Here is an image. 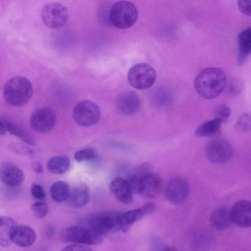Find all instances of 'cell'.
I'll use <instances>...</instances> for the list:
<instances>
[{"label":"cell","mask_w":251,"mask_h":251,"mask_svg":"<svg viewBox=\"0 0 251 251\" xmlns=\"http://www.w3.org/2000/svg\"><path fill=\"white\" fill-rule=\"evenodd\" d=\"M197 93L206 99H213L220 95L226 86V77L221 69L208 67L201 70L194 80Z\"/></svg>","instance_id":"1"},{"label":"cell","mask_w":251,"mask_h":251,"mask_svg":"<svg viewBox=\"0 0 251 251\" xmlns=\"http://www.w3.org/2000/svg\"><path fill=\"white\" fill-rule=\"evenodd\" d=\"M33 93L30 81L26 77L16 76L8 80L3 89L5 101L14 106H21L26 104Z\"/></svg>","instance_id":"2"},{"label":"cell","mask_w":251,"mask_h":251,"mask_svg":"<svg viewBox=\"0 0 251 251\" xmlns=\"http://www.w3.org/2000/svg\"><path fill=\"white\" fill-rule=\"evenodd\" d=\"M138 13L135 5L126 0L115 2L111 7L109 17L111 24L119 28L132 26L137 21Z\"/></svg>","instance_id":"3"},{"label":"cell","mask_w":251,"mask_h":251,"mask_svg":"<svg viewBox=\"0 0 251 251\" xmlns=\"http://www.w3.org/2000/svg\"><path fill=\"white\" fill-rule=\"evenodd\" d=\"M156 74L154 69L145 63H139L128 71L127 80L130 85L138 90H145L155 83Z\"/></svg>","instance_id":"4"},{"label":"cell","mask_w":251,"mask_h":251,"mask_svg":"<svg viewBox=\"0 0 251 251\" xmlns=\"http://www.w3.org/2000/svg\"><path fill=\"white\" fill-rule=\"evenodd\" d=\"M60 238L64 242L94 245L100 243L103 236L87 227L75 226L63 228Z\"/></svg>","instance_id":"5"},{"label":"cell","mask_w":251,"mask_h":251,"mask_svg":"<svg viewBox=\"0 0 251 251\" xmlns=\"http://www.w3.org/2000/svg\"><path fill=\"white\" fill-rule=\"evenodd\" d=\"M119 214L111 211L96 213L86 220V227L103 236L109 232L120 230Z\"/></svg>","instance_id":"6"},{"label":"cell","mask_w":251,"mask_h":251,"mask_svg":"<svg viewBox=\"0 0 251 251\" xmlns=\"http://www.w3.org/2000/svg\"><path fill=\"white\" fill-rule=\"evenodd\" d=\"M73 118L82 127H90L96 124L100 116L99 106L95 102L84 100L78 102L73 110Z\"/></svg>","instance_id":"7"},{"label":"cell","mask_w":251,"mask_h":251,"mask_svg":"<svg viewBox=\"0 0 251 251\" xmlns=\"http://www.w3.org/2000/svg\"><path fill=\"white\" fill-rule=\"evenodd\" d=\"M68 12L61 3L52 2L46 4L41 13L43 24L48 27L57 29L63 26L68 19Z\"/></svg>","instance_id":"8"},{"label":"cell","mask_w":251,"mask_h":251,"mask_svg":"<svg viewBox=\"0 0 251 251\" xmlns=\"http://www.w3.org/2000/svg\"><path fill=\"white\" fill-rule=\"evenodd\" d=\"M205 152L206 156L210 162L222 164L227 162L232 157L233 149L228 140L218 137L208 142Z\"/></svg>","instance_id":"9"},{"label":"cell","mask_w":251,"mask_h":251,"mask_svg":"<svg viewBox=\"0 0 251 251\" xmlns=\"http://www.w3.org/2000/svg\"><path fill=\"white\" fill-rule=\"evenodd\" d=\"M56 123V116L54 111L47 107L39 108L31 115L30 124L36 132L46 133L52 130Z\"/></svg>","instance_id":"10"},{"label":"cell","mask_w":251,"mask_h":251,"mask_svg":"<svg viewBox=\"0 0 251 251\" xmlns=\"http://www.w3.org/2000/svg\"><path fill=\"white\" fill-rule=\"evenodd\" d=\"M189 186L187 181L182 177L171 179L166 184L164 195L170 202L179 204L184 202L188 197Z\"/></svg>","instance_id":"11"},{"label":"cell","mask_w":251,"mask_h":251,"mask_svg":"<svg viewBox=\"0 0 251 251\" xmlns=\"http://www.w3.org/2000/svg\"><path fill=\"white\" fill-rule=\"evenodd\" d=\"M155 208L154 203L149 202L137 209L119 213L118 220L120 230L127 231L136 222L153 212Z\"/></svg>","instance_id":"12"},{"label":"cell","mask_w":251,"mask_h":251,"mask_svg":"<svg viewBox=\"0 0 251 251\" xmlns=\"http://www.w3.org/2000/svg\"><path fill=\"white\" fill-rule=\"evenodd\" d=\"M141 100L138 94L133 91H126L117 97L116 105L118 111L126 116L137 113L141 107Z\"/></svg>","instance_id":"13"},{"label":"cell","mask_w":251,"mask_h":251,"mask_svg":"<svg viewBox=\"0 0 251 251\" xmlns=\"http://www.w3.org/2000/svg\"><path fill=\"white\" fill-rule=\"evenodd\" d=\"M162 184L161 177L156 173L151 171L141 180L138 186V193L147 198H154L161 192Z\"/></svg>","instance_id":"14"},{"label":"cell","mask_w":251,"mask_h":251,"mask_svg":"<svg viewBox=\"0 0 251 251\" xmlns=\"http://www.w3.org/2000/svg\"><path fill=\"white\" fill-rule=\"evenodd\" d=\"M232 222L242 228L251 226V201L241 200L236 202L230 210Z\"/></svg>","instance_id":"15"},{"label":"cell","mask_w":251,"mask_h":251,"mask_svg":"<svg viewBox=\"0 0 251 251\" xmlns=\"http://www.w3.org/2000/svg\"><path fill=\"white\" fill-rule=\"evenodd\" d=\"M0 179L2 182L9 187H16L20 185L24 180L23 171L16 165L6 162L1 167Z\"/></svg>","instance_id":"16"},{"label":"cell","mask_w":251,"mask_h":251,"mask_svg":"<svg viewBox=\"0 0 251 251\" xmlns=\"http://www.w3.org/2000/svg\"><path fill=\"white\" fill-rule=\"evenodd\" d=\"M36 239V232L30 226L15 225L12 229L11 241L19 247H29L34 243Z\"/></svg>","instance_id":"17"},{"label":"cell","mask_w":251,"mask_h":251,"mask_svg":"<svg viewBox=\"0 0 251 251\" xmlns=\"http://www.w3.org/2000/svg\"><path fill=\"white\" fill-rule=\"evenodd\" d=\"M109 189L119 201L126 204L132 202L133 192L126 179L121 177L114 178L110 184Z\"/></svg>","instance_id":"18"},{"label":"cell","mask_w":251,"mask_h":251,"mask_svg":"<svg viewBox=\"0 0 251 251\" xmlns=\"http://www.w3.org/2000/svg\"><path fill=\"white\" fill-rule=\"evenodd\" d=\"M211 225L218 230H224L229 228L232 222L230 210L221 207L214 209L209 218Z\"/></svg>","instance_id":"19"},{"label":"cell","mask_w":251,"mask_h":251,"mask_svg":"<svg viewBox=\"0 0 251 251\" xmlns=\"http://www.w3.org/2000/svg\"><path fill=\"white\" fill-rule=\"evenodd\" d=\"M251 53V27L241 31L238 37V57L239 66L242 65Z\"/></svg>","instance_id":"20"},{"label":"cell","mask_w":251,"mask_h":251,"mask_svg":"<svg viewBox=\"0 0 251 251\" xmlns=\"http://www.w3.org/2000/svg\"><path fill=\"white\" fill-rule=\"evenodd\" d=\"M0 122L2 123L7 131L14 135L25 143L34 146L35 140L31 135L22 126L6 117H1Z\"/></svg>","instance_id":"21"},{"label":"cell","mask_w":251,"mask_h":251,"mask_svg":"<svg viewBox=\"0 0 251 251\" xmlns=\"http://www.w3.org/2000/svg\"><path fill=\"white\" fill-rule=\"evenodd\" d=\"M89 199L88 187L85 184H81L70 191L68 201L72 207L80 208L88 203Z\"/></svg>","instance_id":"22"},{"label":"cell","mask_w":251,"mask_h":251,"mask_svg":"<svg viewBox=\"0 0 251 251\" xmlns=\"http://www.w3.org/2000/svg\"><path fill=\"white\" fill-rule=\"evenodd\" d=\"M222 123L220 120L215 118L205 121L195 130V135L199 137H218L221 133Z\"/></svg>","instance_id":"23"},{"label":"cell","mask_w":251,"mask_h":251,"mask_svg":"<svg viewBox=\"0 0 251 251\" xmlns=\"http://www.w3.org/2000/svg\"><path fill=\"white\" fill-rule=\"evenodd\" d=\"M151 171V166L148 163L141 164L132 169L126 178L134 193H138L139 183L143 177Z\"/></svg>","instance_id":"24"},{"label":"cell","mask_w":251,"mask_h":251,"mask_svg":"<svg viewBox=\"0 0 251 251\" xmlns=\"http://www.w3.org/2000/svg\"><path fill=\"white\" fill-rule=\"evenodd\" d=\"M16 225L12 218L6 216H0V244L6 247L12 242L11 233L12 229Z\"/></svg>","instance_id":"25"},{"label":"cell","mask_w":251,"mask_h":251,"mask_svg":"<svg viewBox=\"0 0 251 251\" xmlns=\"http://www.w3.org/2000/svg\"><path fill=\"white\" fill-rule=\"evenodd\" d=\"M50 192L54 201L62 202L68 200L70 190L67 182L64 181H57L50 186Z\"/></svg>","instance_id":"26"},{"label":"cell","mask_w":251,"mask_h":251,"mask_svg":"<svg viewBox=\"0 0 251 251\" xmlns=\"http://www.w3.org/2000/svg\"><path fill=\"white\" fill-rule=\"evenodd\" d=\"M70 160L65 155L54 156L50 159L47 164V168L51 173L61 175L65 173L70 166Z\"/></svg>","instance_id":"27"},{"label":"cell","mask_w":251,"mask_h":251,"mask_svg":"<svg viewBox=\"0 0 251 251\" xmlns=\"http://www.w3.org/2000/svg\"><path fill=\"white\" fill-rule=\"evenodd\" d=\"M153 103L159 107H164L168 105L172 100L169 92L163 88L155 90L151 96Z\"/></svg>","instance_id":"28"},{"label":"cell","mask_w":251,"mask_h":251,"mask_svg":"<svg viewBox=\"0 0 251 251\" xmlns=\"http://www.w3.org/2000/svg\"><path fill=\"white\" fill-rule=\"evenodd\" d=\"M234 128L238 132L251 130V116L248 113L242 114L235 123Z\"/></svg>","instance_id":"29"},{"label":"cell","mask_w":251,"mask_h":251,"mask_svg":"<svg viewBox=\"0 0 251 251\" xmlns=\"http://www.w3.org/2000/svg\"><path fill=\"white\" fill-rule=\"evenodd\" d=\"M96 152L94 149L87 148L76 152L74 158L78 162H82L92 161L96 158Z\"/></svg>","instance_id":"30"},{"label":"cell","mask_w":251,"mask_h":251,"mask_svg":"<svg viewBox=\"0 0 251 251\" xmlns=\"http://www.w3.org/2000/svg\"><path fill=\"white\" fill-rule=\"evenodd\" d=\"M9 148L12 152L25 155L30 159H33L34 157V153L33 150L24 144L21 143L12 144L9 146Z\"/></svg>","instance_id":"31"},{"label":"cell","mask_w":251,"mask_h":251,"mask_svg":"<svg viewBox=\"0 0 251 251\" xmlns=\"http://www.w3.org/2000/svg\"><path fill=\"white\" fill-rule=\"evenodd\" d=\"M31 208L34 216L39 219H42L46 216L48 212V207L47 203L42 201L33 203Z\"/></svg>","instance_id":"32"},{"label":"cell","mask_w":251,"mask_h":251,"mask_svg":"<svg viewBox=\"0 0 251 251\" xmlns=\"http://www.w3.org/2000/svg\"><path fill=\"white\" fill-rule=\"evenodd\" d=\"M230 113V108L227 105L221 104L214 111V118L220 120L222 123H225L228 119Z\"/></svg>","instance_id":"33"},{"label":"cell","mask_w":251,"mask_h":251,"mask_svg":"<svg viewBox=\"0 0 251 251\" xmlns=\"http://www.w3.org/2000/svg\"><path fill=\"white\" fill-rule=\"evenodd\" d=\"M243 87L242 80L239 78H234L230 81L228 84V92L231 96H237L242 92Z\"/></svg>","instance_id":"34"},{"label":"cell","mask_w":251,"mask_h":251,"mask_svg":"<svg viewBox=\"0 0 251 251\" xmlns=\"http://www.w3.org/2000/svg\"><path fill=\"white\" fill-rule=\"evenodd\" d=\"M31 194L32 197L39 201L44 200L46 198V193L43 187L37 184L32 185L31 187Z\"/></svg>","instance_id":"35"},{"label":"cell","mask_w":251,"mask_h":251,"mask_svg":"<svg viewBox=\"0 0 251 251\" xmlns=\"http://www.w3.org/2000/svg\"><path fill=\"white\" fill-rule=\"evenodd\" d=\"M237 5L241 13L251 16V0H238Z\"/></svg>","instance_id":"36"},{"label":"cell","mask_w":251,"mask_h":251,"mask_svg":"<svg viewBox=\"0 0 251 251\" xmlns=\"http://www.w3.org/2000/svg\"><path fill=\"white\" fill-rule=\"evenodd\" d=\"M62 251H92V249L87 246V245L81 243H75L66 246Z\"/></svg>","instance_id":"37"},{"label":"cell","mask_w":251,"mask_h":251,"mask_svg":"<svg viewBox=\"0 0 251 251\" xmlns=\"http://www.w3.org/2000/svg\"><path fill=\"white\" fill-rule=\"evenodd\" d=\"M32 170L37 174H41L43 172V167L39 162H33L31 164Z\"/></svg>","instance_id":"38"},{"label":"cell","mask_w":251,"mask_h":251,"mask_svg":"<svg viewBox=\"0 0 251 251\" xmlns=\"http://www.w3.org/2000/svg\"><path fill=\"white\" fill-rule=\"evenodd\" d=\"M6 131V129L5 128V127L3 125V124L0 122V134L1 135L4 134Z\"/></svg>","instance_id":"39"}]
</instances>
